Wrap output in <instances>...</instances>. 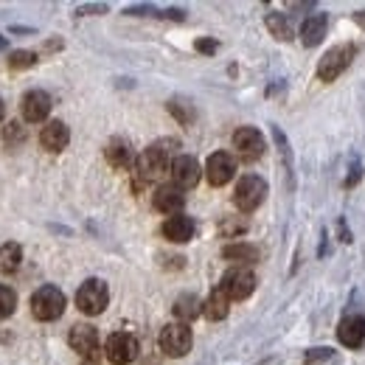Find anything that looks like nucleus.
<instances>
[{
    "mask_svg": "<svg viewBox=\"0 0 365 365\" xmlns=\"http://www.w3.org/2000/svg\"><path fill=\"white\" fill-rule=\"evenodd\" d=\"M175 140H160V143H152L149 149H143L140 152V158L135 160V185H146V182H155L160 180L169 169H172V163H169V149L166 146H172Z\"/></svg>",
    "mask_w": 365,
    "mask_h": 365,
    "instance_id": "f257e3e1",
    "label": "nucleus"
},
{
    "mask_svg": "<svg viewBox=\"0 0 365 365\" xmlns=\"http://www.w3.org/2000/svg\"><path fill=\"white\" fill-rule=\"evenodd\" d=\"M354 53L357 48L351 43H343V46H334L329 48L318 62V79L320 82H334L337 76H343L349 71V65L354 62Z\"/></svg>",
    "mask_w": 365,
    "mask_h": 365,
    "instance_id": "f03ea898",
    "label": "nucleus"
},
{
    "mask_svg": "<svg viewBox=\"0 0 365 365\" xmlns=\"http://www.w3.org/2000/svg\"><path fill=\"white\" fill-rule=\"evenodd\" d=\"M107 304H110V289H107V284H104L101 278H88V281L79 287V292H76V307H79V312L88 315V318L101 315V312L107 309Z\"/></svg>",
    "mask_w": 365,
    "mask_h": 365,
    "instance_id": "7ed1b4c3",
    "label": "nucleus"
},
{
    "mask_svg": "<svg viewBox=\"0 0 365 365\" xmlns=\"http://www.w3.org/2000/svg\"><path fill=\"white\" fill-rule=\"evenodd\" d=\"M62 312H65V292L59 289V287H40L34 295H31V315L37 320H56L62 318Z\"/></svg>",
    "mask_w": 365,
    "mask_h": 365,
    "instance_id": "20e7f679",
    "label": "nucleus"
},
{
    "mask_svg": "<svg viewBox=\"0 0 365 365\" xmlns=\"http://www.w3.org/2000/svg\"><path fill=\"white\" fill-rule=\"evenodd\" d=\"M267 197V182L256 175H245L242 180L236 182V191H233V205L242 211V214H250L256 211Z\"/></svg>",
    "mask_w": 365,
    "mask_h": 365,
    "instance_id": "39448f33",
    "label": "nucleus"
},
{
    "mask_svg": "<svg viewBox=\"0 0 365 365\" xmlns=\"http://www.w3.org/2000/svg\"><path fill=\"white\" fill-rule=\"evenodd\" d=\"M220 289L228 295L230 301H245L256 289V275H253V270H247V267H233V270H228V273L222 275Z\"/></svg>",
    "mask_w": 365,
    "mask_h": 365,
    "instance_id": "423d86ee",
    "label": "nucleus"
},
{
    "mask_svg": "<svg viewBox=\"0 0 365 365\" xmlns=\"http://www.w3.org/2000/svg\"><path fill=\"white\" fill-rule=\"evenodd\" d=\"M158 343H160L163 354L185 357L191 351V329H188V323H169V326H163Z\"/></svg>",
    "mask_w": 365,
    "mask_h": 365,
    "instance_id": "0eeeda50",
    "label": "nucleus"
},
{
    "mask_svg": "<svg viewBox=\"0 0 365 365\" xmlns=\"http://www.w3.org/2000/svg\"><path fill=\"white\" fill-rule=\"evenodd\" d=\"M140 346H138L135 334L130 331H115L107 337V346H104V354L113 365H130L138 357Z\"/></svg>",
    "mask_w": 365,
    "mask_h": 365,
    "instance_id": "6e6552de",
    "label": "nucleus"
},
{
    "mask_svg": "<svg viewBox=\"0 0 365 365\" xmlns=\"http://www.w3.org/2000/svg\"><path fill=\"white\" fill-rule=\"evenodd\" d=\"M233 146L242 160H259L264 155V138L256 127H239L233 133Z\"/></svg>",
    "mask_w": 365,
    "mask_h": 365,
    "instance_id": "1a4fd4ad",
    "label": "nucleus"
},
{
    "mask_svg": "<svg viewBox=\"0 0 365 365\" xmlns=\"http://www.w3.org/2000/svg\"><path fill=\"white\" fill-rule=\"evenodd\" d=\"M169 175H172V182H175L178 188L188 191V188H194V185L200 182L202 169H200V163H197L191 155H180V158H175V160H172Z\"/></svg>",
    "mask_w": 365,
    "mask_h": 365,
    "instance_id": "9d476101",
    "label": "nucleus"
},
{
    "mask_svg": "<svg viewBox=\"0 0 365 365\" xmlns=\"http://www.w3.org/2000/svg\"><path fill=\"white\" fill-rule=\"evenodd\" d=\"M68 343H71V349L76 354H82L88 360V357H93L98 351V331H96V326H91V323H76V326H71Z\"/></svg>",
    "mask_w": 365,
    "mask_h": 365,
    "instance_id": "9b49d317",
    "label": "nucleus"
},
{
    "mask_svg": "<svg viewBox=\"0 0 365 365\" xmlns=\"http://www.w3.org/2000/svg\"><path fill=\"white\" fill-rule=\"evenodd\" d=\"M152 205H155L160 214L175 217V214H180L182 205H185V194H182V188H178L175 182L158 185V191L152 194Z\"/></svg>",
    "mask_w": 365,
    "mask_h": 365,
    "instance_id": "f8f14e48",
    "label": "nucleus"
},
{
    "mask_svg": "<svg viewBox=\"0 0 365 365\" xmlns=\"http://www.w3.org/2000/svg\"><path fill=\"white\" fill-rule=\"evenodd\" d=\"M233 172H236V160L230 158L228 152H214L205 163V178L211 185H225V182L233 180Z\"/></svg>",
    "mask_w": 365,
    "mask_h": 365,
    "instance_id": "ddd939ff",
    "label": "nucleus"
},
{
    "mask_svg": "<svg viewBox=\"0 0 365 365\" xmlns=\"http://www.w3.org/2000/svg\"><path fill=\"white\" fill-rule=\"evenodd\" d=\"M20 110H23V118L29 124H40L51 113V96L46 91H29L20 101Z\"/></svg>",
    "mask_w": 365,
    "mask_h": 365,
    "instance_id": "4468645a",
    "label": "nucleus"
},
{
    "mask_svg": "<svg viewBox=\"0 0 365 365\" xmlns=\"http://www.w3.org/2000/svg\"><path fill=\"white\" fill-rule=\"evenodd\" d=\"M337 337L343 346L349 349H360L365 343V318L363 315H349V318L340 320L337 326Z\"/></svg>",
    "mask_w": 365,
    "mask_h": 365,
    "instance_id": "2eb2a0df",
    "label": "nucleus"
},
{
    "mask_svg": "<svg viewBox=\"0 0 365 365\" xmlns=\"http://www.w3.org/2000/svg\"><path fill=\"white\" fill-rule=\"evenodd\" d=\"M40 143L46 146L48 152H62V149L71 143V130H68V124L59 121V118L48 121L46 127H43V133H40Z\"/></svg>",
    "mask_w": 365,
    "mask_h": 365,
    "instance_id": "dca6fc26",
    "label": "nucleus"
},
{
    "mask_svg": "<svg viewBox=\"0 0 365 365\" xmlns=\"http://www.w3.org/2000/svg\"><path fill=\"white\" fill-rule=\"evenodd\" d=\"M326 29H329V17H326L323 11L309 14V17L304 20V26H301V43H304L307 48L320 46L323 37H326Z\"/></svg>",
    "mask_w": 365,
    "mask_h": 365,
    "instance_id": "f3484780",
    "label": "nucleus"
},
{
    "mask_svg": "<svg viewBox=\"0 0 365 365\" xmlns=\"http://www.w3.org/2000/svg\"><path fill=\"white\" fill-rule=\"evenodd\" d=\"M163 236L169 239V242H191V236H194V220L191 217H185V214H175V217H169L166 222H163Z\"/></svg>",
    "mask_w": 365,
    "mask_h": 365,
    "instance_id": "a211bd4d",
    "label": "nucleus"
},
{
    "mask_svg": "<svg viewBox=\"0 0 365 365\" xmlns=\"http://www.w3.org/2000/svg\"><path fill=\"white\" fill-rule=\"evenodd\" d=\"M104 158H107V163H110L113 169H130V166H133V149H130V143L121 140V138H113V140L107 143Z\"/></svg>",
    "mask_w": 365,
    "mask_h": 365,
    "instance_id": "6ab92c4d",
    "label": "nucleus"
},
{
    "mask_svg": "<svg viewBox=\"0 0 365 365\" xmlns=\"http://www.w3.org/2000/svg\"><path fill=\"white\" fill-rule=\"evenodd\" d=\"M228 309H230V298L217 287L208 298H205V304H202V315L208 320H225L228 318Z\"/></svg>",
    "mask_w": 365,
    "mask_h": 365,
    "instance_id": "aec40b11",
    "label": "nucleus"
},
{
    "mask_svg": "<svg viewBox=\"0 0 365 365\" xmlns=\"http://www.w3.org/2000/svg\"><path fill=\"white\" fill-rule=\"evenodd\" d=\"M200 312H202V301L197 295H180L175 301V318H178V323H188V320L197 318Z\"/></svg>",
    "mask_w": 365,
    "mask_h": 365,
    "instance_id": "412c9836",
    "label": "nucleus"
},
{
    "mask_svg": "<svg viewBox=\"0 0 365 365\" xmlns=\"http://www.w3.org/2000/svg\"><path fill=\"white\" fill-rule=\"evenodd\" d=\"M23 262V247L17 242L0 245V273H14Z\"/></svg>",
    "mask_w": 365,
    "mask_h": 365,
    "instance_id": "4be33fe9",
    "label": "nucleus"
},
{
    "mask_svg": "<svg viewBox=\"0 0 365 365\" xmlns=\"http://www.w3.org/2000/svg\"><path fill=\"white\" fill-rule=\"evenodd\" d=\"M222 256L230 259V262H242V264H253V262H259V247H253V245H228V247H222Z\"/></svg>",
    "mask_w": 365,
    "mask_h": 365,
    "instance_id": "5701e85b",
    "label": "nucleus"
},
{
    "mask_svg": "<svg viewBox=\"0 0 365 365\" xmlns=\"http://www.w3.org/2000/svg\"><path fill=\"white\" fill-rule=\"evenodd\" d=\"M264 23H267V29H270V34H273L275 40H281V43H289V40H292V29H289V23L284 20V14L270 11V14L264 17Z\"/></svg>",
    "mask_w": 365,
    "mask_h": 365,
    "instance_id": "b1692460",
    "label": "nucleus"
},
{
    "mask_svg": "<svg viewBox=\"0 0 365 365\" xmlns=\"http://www.w3.org/2000/svg\"><path fill=\"white\" fill-rule=\"evenodd\" d=\"M17 309V292L6 284H0V320L11 318Z\"/></svg>",
    "mask_w": 365,
    "mask_h": 365,
    "instance_id": "393cba45",
    "label": "nucleus"
},
{
    "mask_svg": "<svg viewBox=\"0 0 365 365\" xmlns=\"http://www.w3.org/2000/svg\"><path fill=\"white\" fill-rule=\"evenodd\" d=\"M6 62H9L11 71H26V68H31L37 62V53L34 51H11Z\"/></svg>",
    "mask_w": 365,
    "mask_h": 365,
    "instance_id": "a878e982",
    "label": "nucleus"
},
{
    "mask_svg": "<svg viewBox=\"0 0 365 365\" xmlns=\"http://www.w3.org/2000/svg\"><path fill=\"white\" fill-rule=\"evenodd\" d=\"M166 107H169V113H172V115H175L180 124H185V127L194 121V107H191V104H185V101H178V98H172Z\"/></svg>",
    "mask_w": 365,
    "mask_h": 365,
    "instance_id": "bb28decb",
    "label": "nucleus"
},
{
    "mask_svg": "<svg viewBox=\"0 0 365 365\" xmlns=\"http://www.w3.org/2000/svg\"><path fill=\"white\" fill-rule=\"evenodd\" d=\"M326 360H331V349H309L307 357H304V365H323Z\"/></svg>",
    "mask_w": 365,
    "mask_h": 365,
    "instance_id": "cd10ccee",
    "label": "nucleus"
},
{
    "mask_svg": "<svg viewBox=\"0 0 365 365\" xmlns=\"http://www.w3.org/2000/svg\"><path fill=\"white\" fill-rule=\"evenodd\" d=\"M360 178H363V163L354 158V163H351V169H349V178H346L343 185H346V188H354V185L360 182Z\"/></svg>",
    "mask_w": 365,
    "mask_h": 365,
    "instance_id": "c85d7f7f",
    "label": "nucleus"
},
{
    "mask_svg": "<svg viewBox=\"0 0 365 365\" xmlns=\"http://www.w3.org/2000/svg\"><path fill=\"white\" fill-rule=\"evenodd\" d=\"M3 140L11 146V143H17V140H23V127L17 124V121H11L9 127H6V133H3Z\"/></svg>",
    "mask_w": 365,
    "mask_h": 365,
    "instance_id": "c756f323",
    "label": "nucleus"
},
{
    "mask_svg": "<svg viewBox=\"0 0 365 365\" xmlns=\"http://www.w3.org/2000/svg\"><path fill=\"white\" fill-rule=\"evenodd\" d=\"M194 48H197V51H200V53H208V56H211V53H217V40H208V37H200V40H197V43H194Z\"/></svg>",
    "mask_w": 365,
    "mask_h": 365,
    "instance_id": "7c9ffc66",
    "label": "nucleus"
},
{
    "mask_svg": "<svg viewBox=\"0 0 365 365\" xmlns=\"http://www.w3.org/2000/svg\"><path fill=\"white\" fill-rule=\"evenodd\" d=\"M104 11H107L104 3H93V6H79L76 9V14H104Z\"/></svg>",
    "mask_w": 365,
    "mask_h": 365,
    "instance_id": "2f4dec72",
    "label": "nucleus"
},
{
    "mask_svg": "<svg viewBox=\"0 0 365 365\" xmlns=\"http://www.w3.org/2000/svg\"><path fill=\"white\" fill-rule=\"evenodd\" d=\"M337 233H340V242H346V245L351 242V233H349V228H346V220H343V217L337 220Z\"/></svg>",
    "mask_w": 365,
    "mask_h": 365,
    "instance_id": "473e14b6",
    "label": "nucleus"
},
{
    "mask_svg": "<svg viewBox=\"0 0 365 365\" xmlns=\"http://www.w3.org/2000/svg\"><path fill=\"white\" fill-rule=\"evenodd\" d=\"M354 23H357V26H363V29H365V11H357V14H354Z\"/></svg>",
    "mask_w": 365,
    "mask_h": 365,
    "instance_id": "72a5a7b5",
    "label": "nucleus"
},
{
    "mask_svg": "<svg viewBox=\"0 0 365 365\" xmlns=\"http://www.w3.org/2000/svg\"><path fill=\"white\" fill-rule=\"evenodd\" d=\"M82 365H98V354H93V357H88Z\"/></svg>",
    "mask_w": 365,
    "mask_h": 365,
    "instance_id": "f704fd0d",
    "label": "nucleus"
},
{
    "mask_svg": "<svg viewBox=\"0 0 365 365\" xmlns=\"http://www.w3.org/2000/svg\"><path fill=\"white\" fill-rule=\"evenodd\" d=\"M6 118V104H3V98H0V121Z\"/></svg>",
    "mask_w": 365,
    "mask_h": 365,
    "instance_id": "c9c22d12",
    "label": "nucleus"
},
{
    "mask_svg": "<svg viewBox=\"0 0 365 365\" xmlns=\"http://www.w3.org/2000/svg\"><path fill=\"white\" fill-rule=\"evenodd\" d=\"M3 48H6V40H3V37H0V51H3Z\"/></svg>",
    "mask_w": 365,
    "mask_h": 365,
    "instance_id": "e433bc0d",
    "label": "nucleus"
}]
</instances>
